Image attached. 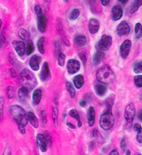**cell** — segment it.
<instances>
[{
	"mask_svg": "<svg viewBox=\"0 0 142 155\" xmlns=\"http://www.w3.org/2000/svg\"><path fill=\"white\" fill-rule=\"evenodd\" d=\"M4 105H5V99L3 97H0V118H2L3 115Z\"/></svg>",
	"mask_w": 142,
	"mask_h": 155,
	"instance_id": "cell-40",
	"label": "cell"
},
{
	"mask_svg": "<svg viewBox=\"0 0 142 155\" xmlns=\"http://www.w3.org/2000/svg\"><path fill=\"white\" fill-rule=\"evenodd\" d=\"M100 1L102 5L104 6H107L110 3V0H100Z\"/></svg>",
	"mask_w": 142,
	"mask_h": 155,
	"instance_id": "cell-47",
	"label": "cell"
},
{
	"mask_svg": "<svg viewBox=\"0 0 142 155\" xmlns=\"http://www.w3.org/2000/svg\"><path fill=\"white\" fill-rule=\"evenodd\" d=\"M93 88L95 93L99 97L104 96L107 93V89L106 85L104 84H102L99 82L95 84Z\"/></svg>",
	"mask_w": 142,
	"mask_h": 155,
	"instance_id": "cell-16",
	"label": "cell"
},
{
	"mask_svg": "<svg viewBox=\"0 0 142 155\" xmlns=\"http://www.w3.org/2000/svg\"><path fill=\"white\" fill-rule=\"evenodd\" d=\"M96 77L99 82L109 84L114 81L115 75L112 68L109 65L106 64L97 71Z\"/></svg>",
	"mask_w": 142,
	"mask_h": 155,
	"instance_id": "cell-3",
	"label": "cell"
},
{
	"mask_svg": "<svg viewBox=\"0 0 142 155\" xmlns=\"http://www.w3.org/2000/svg\"><path fill=\"white\" fill-rule=\"evenodd\" d=\"M42 90L39 88L36 89L32 94V102L35 105H38L42 99Z\"/></svg>",
	"mask_w": 142,
	"mask_h": 155,
	"instance_id": "cell-24",
	"label": "cell"
},
{
	"mask_svg": "<svg viewBox=\"0 0 142 155\" xmlns=\"http://www.w3.org/2000/svg\"><path fill=\"white\" fill-rule=\"evenodd\" d=\"M34 12H35V14L36 15H40V14H43V11H42V8L39 6V5H36L34 8Z\"/></svg>",
	"mask_w": 142,
	"mask_h": 155,
	"instance_id": "cell-42",
	"label": "cell"
},
{
	"mask_svg": "<svg viewBox=\"0 0 142 155\" xmlns=\"http://www.w3.org/2000/svg\"><path fill=\"white\" fill-rule=\"evenodd\" d=\"M36 143L39 150L45 153L48 149V143L46 140L43 134H37L36 136Z\"/></svg>",
	"mask_w": 142,
	"mask_h": 155,
	"instance_id": "cell-10",
	"label": "cell"
},
{
	"mask_svg": "<svg viewBox=\"0 0 142 155\" xmlns=\"http://www.w3.org/2000/svg\"><path fill=\"white\" fill-rule=\"evenodd\" d=\"M63 1H64L65 2H66V3L68 2V0H63Z\"/></svg>",
	"mask_w": 142,
	"mask_h": 155,
	"instance_id": "cell-57",
	"label": "cell"
},
{
	"mask_svg": "<svg viewBox=\"0 0 142 155\" xmlns=\"http://www.w3.org/2000/svg\"><path fill=\"white\" fill-rule=\"evenodd\" d=\"M74 86L76 88L79 90L81 89L84 84V77L83 75L79 74L76 75L73 80Z\"/></svg>",
	"mask_w": 142,
	"mask_h": 155,
	"instance_id": "cell-20",
	"label": "cell"
},
{
	"mask_svg": "<svg viewBox=\"0 0 142 155\" xmlns=\"http://www.w3.org/2000/svg\"><path fill=\"white\" fill-rule=\"evenodd\" d=\"M122 8L119 5H115L111 9V18L113 21H118L121 19L123 16Z\"/></svg>",
	"mask_w": 142,
	"mask_h": 155,
	"instance_id": "cell-13",
	"label": "cell"
},
{
	"mask_svg": "<svg viewBox=\"0 0 142 155\" xmlns=\"http://www.w3.org/2000/svg\"><path fill=\"white\" fill-rule=\"evenodd\" d=\"M136 140L138 143H142V131L137 133L136 135Z\"/></svg>",
	"mask_w": 142,
	"mask_h": 155,
	"instance_id": "cell-46",
	"label": "cell"
},
{
	"mask_svg": "<svg viewBox=\"0 0 142 155\" xmlns=\"http://www.w3.org/2000/svg\"><path fill=\"white\" fill-rule=\"evenodd\" d=\"M2 20L0 19V30H1V28H2ZM2 37H1V35H0V47H1L2 46Z\"/></svg>",
	"mask_w": 142,
	"mask_h": 155,
	"instance_id": "cell-53",
	"label": "cell"
},
{
	"mask_svg": "<svg viewBox=\"0 0 142 155\" xmlns=\"http://www.w3.org/2000/svg\"><path fill=\"white\" fill-rule=\"evenodd\" d=\"M73 42L76 46L83 47L87 43V37L83 34H78L74 37Z\"/></svg>",
	"mask_w": 142,
	"mask_h": 155,
	"instance_id": "cell-18",
	"label": "cell"
},
{
	"mask_svg": "<svg viewBox=\"0 0 142 155\" xmlns=\"http://www.w3.org/2000/svg\"><path fill=\"white\" fill-rule=\"evenodd\" d=\"M41 119H42V123L43 124L46 123V112L45 111H41Z\"/></svg>",
	"mask_w": 142,
	"mask_h": 155,
	"instance_id": "cell-44",
	"label": "cell"
},
{
	"mask_svg": "<svg viewBox=\"0 0 142 155\" xmlns=\"http://www.w3.org/2000/svg\"><path fill=\"white\" fill-rule=\"evenodd\" d=\"M15 94V91L12 87L8 86L7 87V95L9 99H11L14 97Z\"/></svg>",
	"mask_w": 142,
	"mask_h": 155,
	"instance_id": "cell-39",
	"label": "cell"
},
{
	"mask_svg": "<svg viewBox=\"0 0 142 155\" xmlns=\"http://www.w3.org/2000/svg\"><path fill=\"white\" fill-rule=\"evenodd\" d=\"M133 71L135 74H141L142 72V62L141 60L135 61L133 64Z\"/></svg>",
	"mask_w": 142,
	"mask_h": 155,
	"instance_id": "cell-32",
	"label": "cell"
},
{
	"mask_svg": "<svg viewBox=\"0 0 142 155\" xmlns=\"http://www.w3.org/2000/svg\"><path fill=\"white\" fill-rule=\"evenodd\" d=\"M51 77V72L49 68L48 63L44 62L40 73V79L42 82H46L48 81Z\"/></svg>",
	"mask_w": 142,
	"mask_h": 155,
	"instance_id": "cell-11",
	"label": "cell"
},
{
	"mask_svg": "<svg viewBox=\"0 0 142 155\" xmlns=\"http://www.w3.org/2000/svg\"><path fill=\"white\" fill-rule=\"evenodd\" d=\"M58 115H59V111L58 108L56 105H52V118L54 124L57 123L58 120Z\"/></svg>",
	"mask_w": 142,
	"mask_h": 155,
	"instance_id": "cell-35",
	"label": "cell"
},
{
	"mask_svg": "<svg viewBox=\"0 0 142 155\" xmlns=\"http://www.w3.org/2000/svg\"><path fill=\"white\" fill-rule=\"evenodd\" d=\"M14 56H13V55H12V54H10V55H9V61H11V63L12 64H14Z\"/></svg>",
	"mask_w": 142,
	"mask_h": 155,
	"instance_id": "cell-52",
	"label": "cell"
},
{
	"mask_svg": "<svg viewBox=\"0 0 142 155\" xmlns=\"http://www.w3.org/2000/svg\"><path fill=\"white\" fill-rule=\"evenodd\" d=\"M130 32V27L126 21H121L116 28L117 34L119 37L128 35Z\"/></svg>",
	"mask_w": 142,
	"mask_h": 155,
	"instance_id": "cell-7",
	"label": "cell"
},
{
	"mask_svg": "<svg viewBox=\"0 0 142 155\" xmlns=\"http://www.w3.org/2000/svg\"><path fill=\"white\" fill-rule=\"evenodd\" d=\"M99 29H100V23L95 18L90 19L89 23V32L92 34H95L98 32Z\"/></svg>",
	"mask_w": 142,
	"mask_h": 155,
	"instance_id": "cell-17",
	"label": "cell"
},
{
	"mask_svg": "<svg viewBox=\"0 0 142 155\" xmlns=\"http://www.w3.org/2000/svg\"><path fill=\"white\" fill-rule=\"evenodd\" d=\"M115 97H116L115 95L111 94L108 97H107L106 99L104 101V104L106 105L107 111H112V109L113 106L115 104Z\"/></svg>",
	"mask_w": 142,
	"mask_h": 155,
	"instance_id": "cell-23",
	"label": "cell"
},
{
	"mask_svg": "<svg viewBox=\"0 0 142 155\" xmlns=\"http://www.w3.org/2000/svg\"><path fill=\"white\" fill-rule=\"evenodd\" d=\"M80 15V11L78 9H74L71 12L69 15V19L72 21L76 20Z\"/></svg>",
	"mask_w": 142,
	"mask_h": 155,
	"instance_id": "cell-33",
	"label": "cell"
},
{
	"mask_svg": "<svg viewBox=\"0 0 142 155\" xmlns=\"http://www.w3.org/2000/svg\"><path fill=\"white\" fill-rule=\"evenodd\" d=\"M115 123V118L112 111H107L104 113L100 117L99 124L100 127L106 131L110 130Z\"/></svg>",
	"mask_w": 142,
	"mask_h": 155,
	"instance_id": "cell-4",
	"label": "cell"
},
{
	"mask_svg": "<svg viewBox=\"0 0 142 155\" xmlns=\"http://www.w3.org/2000/svg\"><path fill=\"white\" fill-rule=\"evenodd\" d=\"M98 136V131L96 129H93L92 132V137H96Z\"/></svg>",
	"mask_w": 142,
	"mask_h": 155,
	"instance_id": "cell-50",
	"label": "cell"
},
{
	"mask_svg": "<svg viewBox=\"0 0 142 155\" xmlns=\"http://www.w3.org/2000/svg\"><path fill=\"white\" fill-rule=\"evenodd\" d=\"M135 37L136 39H140L142 35V28L141 24L140 23H136L135 26Z\"/></svg>",
	"mask_w": 142,
	"mask_h": 155,
	"instance_id": "cell-31",
	"label": "cell"
},
{
	"mask_svg": "<svg viewBox=\"0 0 142 155\" xmlns=\"http://www.w3.org/2000/svg\"><path fill=\"white\" fill-rule=\"evenodd\" d=\"M134 130L135 131H136L137 133L142 131L141 125H140L139 124H135L134 125Z\"/></svg>",
	"mask_w": 142,
	"mask_h": 155,
	"instance_id": "cell-45",
	"label": "cell"
},
{
	"mask_svg": "<svg viewBox=\"0 0 142 155\" xmlns=\"http://www.w3.org/2000/svg\"><path fill=\"white\" fill-rule=\"evenodd\" d=\"M66 125H67L69 128H71V129H76L75 125H73V124H72V123L69 122H66Z\"/></svg>",
	"mask_w": 142,
	"mask_h": 155,
	"instance_id": "cell-48",
	"label": "cell"
},
{
	"mask_svg": "<svg viewBox=\"0 0 142 155\" xmlns=\"http://www.w3.org/2000/svg\"><path fill=\"white\" fill-rule=\"evenodd\" d=\"M28 120L30 122L31 125L35 128H37L39 125V120L36 115L32 112H28L27 113Z\"/></svg>",
	"mask_w": 142,
	"mask_h": 155,
	"instance_id": "cell-22",
	"label": "cell"
},
{
	"mask_svg": "<svg viewBox=\"0 0 142 155\" xmlns=\"http://www.w3.org/2000/svg\"><path fill=\"white\" fill-rule=\"evenodd\" d=\"M141 3H142V0H135L132 5L130 7V13L131 14L135 13L138 10L140 7L141 6Z\"/></svg>",
	"mask_w": 142,
	"mask_h": 155,
	"instance_id": "cell-28",
	"label": "cell"
},
{
	"mask_svg": "<svg viewBox=\"0 0 142 155\" xmlns=\"http://www.w3.org/2000/svg\"><path fill=\"white\" fill-rule=\"evenodd\" d=\"M19 81L22 87L28 88L29 91L32 90L37 85L36 77L28 69H23L19 75Z\"/></svg>",
	"mask_w": 142,
	"mask_h": 155,
	"instance_id": "cell-2",
	"label": "cell"
},
{
	"mask_svg": "<svg viewBox=\"0 0 142 155\" xmlns=\"http://www.w3.org/2000/svg\"><path fill=\"white\" fill-rule=\"evenodd\" d=\"M109 154H110V155H118V154H119V153H118V151H117V150L113 149V150H112L109 153Z\"/></svg>",
	"mask_w": 142,
	"mask_h": 155,
	"instance_id": "cell-51",
	"label": "cell"
},
{
	"mask_svg": "<svg viewBox=\"0 0 142 155\" xmlns=\"http://www.w3.org/2000/svg\"><path fill=\"white\" fill-rule=\"evenodd\" d=\"M120 148L123 152H125L127 148V143L124 138L122 139L120 142Z\"/></svg>",
	"mask_w": 142,
	"mask_h": 155,
	"instance_id": "cell-41",
	"label": "cell"
},
{
	"mask_svg": "<svg viewBox=\"0 0 142 155\" xmlns=\"http://www.w3.org/2000/svg\"><path fill=\"white\" fill-rule=\"evenodd\" d=\"M41 60L42 58L40 56L37 55H32L29 61V66L30 68L34 71H37L39 69Z\"/></svg>",
	"mask_w": 142,
	"mask_h": 155,
	"instance_id": "cell-15",
	"label": "cell"
},
{
	"mask_svg": "<svg viewBox=\"0 0 142 155\" xmlns=\"http://www.w3.org/2000/svg\"><path fill=\"white\" fill-rule=\"evenodd\" d=\"M46 140V142H47V143H48V145L51 147L52 145V138H51V134L49 133V131H44L43 134Z\"/></svg>",
	"mask_w": 142,
	"mask_h": 155,
	"instance_id": "cell-37",
	"label": "cell"
},
{
	"mask_svg": "<svg viewBox=\"0 0 142 155\" xmlns=\"http://www.w3.org/2000/svg\"><path fill=\"white\" fill-rule=\"evenodd\" d=\"M37 18V28L38 30L44 33L46 31V17L43 14L36 15Z\"/></svg>",
	"mask_w": 142,
	"mask_h": 155,
	"instance_id": "cell-14",
	"label": "cell"
},
{
	"mask_svg": "<svg viewBox=\"0 0 142 155\" xmlns=\"http://www.w3.org/2000/svg\"><path fill=\"white\" fill-rule=\"evenodd\" d=\"M125 152H126V155H130V154H131L130 151L129 150H126L125 151Z\"/></svg>",
	"mask_w": 142,
	"mask_h": 155,
	"instance_id": "cell-56",
	"label": "cell"
},
{
	"mask_svg": "<svg viewBox=\"0 0 142 155\" xmlns=\"http://www.w3.org/2000/svg\"><path fill=\"white\" fill-rule=\"evenodd\" d=\"M128 1H129V0H118V2H119L121 4H123V5L126 4Z\"/></svg>",
	"mask_w": 142,
	"mask_h": 155,
	"instance_id": "cell-55",
	"label": "cell"
},
{
	"mask_svg": "<svg viewBox=\"0 0 142 155\" xmlns=\"http://www.w3.org/2000/svg\"><path fill=\"white\" fill-rule=\"evenodd\" d=\"M65 55L63 53L60 52L58 56V64L60 66H63L65 64Z\"/></svg>",
	"mask_w": 142,
	"mask_h": 155,
	"instance_id": "cell-38",
	"label": "cell"
},
{
	"mask_svg": "<svg viewBox=\"0 0 142 155\" xmlns=\"http://www.w3.org/2000/svg\"><path fill=\"white\" fill-rule=\"evenodd\" d=\"M65 87L70 97L72 98H74L76 96V90L73 85L70 82H66L65 84Z\"/></svg>",
	"mask_w": 142,
	"mask_h": 155,
	"instance_id": "cell-27",
	"label": "cell"
},
{
	"mask_svg": "<svg viewBox=\"0 0 142 155\" xmlns=\"http://www.w3.org/2000/svg\"><path fill=\"white\" fill-rule=\"evenodd\" d=\"M10 115L15 121L19 131L22 134H25V127L28 124V117L26 111L19 105H12L9 109Z\"/></svg>",
	"mask_w": 142,
	"mask_h": 155,
	"instance_id": "cell-1",
	"label": "cell"
},
{
	"mask_svg": "<svg viewBox=\"0 0 142 155\" xmlns=\"http://www.w3.org/2000/svg\"><path fill=\"white\" fill-rule=\"evenodd\" d=\"M29 93V90L28 88L22 87V88L19 89L18 92V95H19L20 101L21 102L25 101L26 99L28 97Z\"/></svg>",
	"mask_w": 142,
	"mask_h": 155,
	"instance_id": "cell-25",
	"label": "cell"
},
{
	"mask_svg": "<svg viewBox=\"0 0 142 155\" xmlns=\"http://www.w3.org/2000/svg\"><path fill=\"white\" fill-rule=\"evenodd\" d=\"M19 36L23 40H28L29 38V34L28 31L24 29L21 28L19 31Z\"/></svg>",
	"mask_w": 142,
	"mask_h": 155,
	"instance_id": "cell-34",
	"label": "cell"
},
{
	"mask_svg": "<svg viewBox=\"0 0 142 155\" xmlns=\"http://www.w3.org/2000/svg\"><path fill=\"white\" fill-rule=\"evenodd\" d=\"M80 62L76 59H70L67 61L66 69L69 74H76L80 69Z\"/></svg>",
	"mask_w": 142,
	"mask_h": 155,
	"instance_id": "cell-8",
	"label": "cell"
},
{
	"mask_svg": "<svg viewBox=\"0 0 142 155\" xmlns=\"http://www.w3.org/2000/svg\"><path fill=\"white\" fill-rule=\"evenodd\" d=\"M134 81L135 85L137 88H140L142 87V75H138L135 76L134 79Z\"/></svg>",
	"mask_w": 142,
	"mask_h": 155,
	"instance_id": "cell-36",
	"label": "cell"
},
{
	"mask_svg": "<svg viewBox=\"0 0 142 155\" xmlns=\"http://www.w3.org/2000/svg\"><path fill=\"white\" fill-rule=\"evenodd\" d=\"M79 105L83 107V108H84L86 105H87V102L86 101L84 100H81L80 102H79Z\"/></svg>",
	"mask_w": 142,
	"mask_h": 155,
	"instance_id": "cell-49",
	"label": "cell"
},
{
	"mask_svg": "<svg viewBox=\"0 0 142 155\" xmlns=\"http://www.w3.org/2000/svg\"><path fill=\"white\" fill-rule=\"evenodd\" d=\"M138 118L141 121V120H142V111H141V110L139 111V113L138 114Z\"/></svg>",
	"mask_w": 142,
	"mask_h": 155,
	"instance_id": "cell-54",
	"label": "cell"
},
{
	"mask_svg": "<svg viewBox=\"0 0 142 155\" xmlns=\"http://www.w3.org/2000/svg\"><path fill=\"white\" fill-rule=\"evenodd\" d=\"M79 56L81 61H83V63L85 64L86 63V61H87V56H86V52H81L79 54Z\"/></svg>",
	"mask_w": 142,
	"mask_h": 155,
	"instance_id": "cell-43",
	"label": "cell"
},
{
	"mask_svg": "<svg viewBox=\"0 0 142 155\" xmlns=\"http://www.w3.org/2000/svg\"><path fill=\"white\" fill-rule=\"evenodd\" d=\"M132 46L131 41L129 40H124L120 47V54L123 59H126L129 56Z\"/></svg>",
	"mask_w": 142,
	"mask_h": 155,
	"instance_id": "cell-9",
	"label": "cell"
},
{
	"mask_svg": "<svg viewBox=\"0 0 142 155\" xmlns=\"http://www.w3.org/2000/svg\"><path fill=\"white\" fill-rule=\"evenodd\" d=\"M35 48L34 43L31 40H28L27 41V45L26 47V51L25 53L27 54V55H30L33 53L34 51Z\"/></svg>",
	"mask_w": 142,
	"mask_h": 155,
	"instance_id": "cell-30",
	"label": "cell"
},
{
	"mask_svg": "<svg viewBox=\"0 0 142 155\" xmlns=\"http://www.w3.org/2000/svg\"><path fill=\"white\" fill-rule=\"evenodd\" d=\"M112 44V38L110 35H103L96 45V49L98 51H107Z\"/></svg>",
	"mask_w": 142,
	"mask_h": 155,
	"instance_id": "cell-5",
	"label": "cell"
},
{
	"mask_svg": "<svg viewBox=\"0 0 142 155\" xmlns=\"http://www.w3.org/2000/svg\"><path fill=\"white\" fill-rule=\"evenodd\" d=\"M95 120V110L93 107H90L87 112V123L90 127L93 126Z\"/></svg>",
	"mask_w": 142,
	"mask_h": 155,
	"instance_id": "cell-19",
	"label": "cell"
},
{
	"mask_svg": "<svg viewBox=\"0 0 142 155\" xmlns=\"http://www.w3.org/2000/svg\"><path fill=\"white\" fill-rule=\"evenodd\" d=\"M37 48L39 52L42 54H44L45 52V38L43 37L40 38L37 43Z\"/></svg>",
	"mask_w": 142,
	"mask_h": 155,
	"instance_id": "cell-29",
	"label": "cell"
},
{
	"mask_svg": "<svg viewBox=\"0 0 142 155\" xmlns=\"http://www.w3.org/2000/svg\"><path fill=\"white\" fill-rule=\"evenodd\" d=\"M69 116H71L72 117L75 119L76 120H77V122H78V127L79 128H81L83 125V124H82V122L81 120V118H80V116L78 112V111L75 109H72L71 110L69 111Z\"/></svg>",
	"mask_w": 142,
	"mask_h": 155,
	"instance_id": "cell-26",
	"label": "cell"
},
{
	"mask_svg": "<svg viewBox=\"0 0 142 155\" xmlns=\"http://www.w3.org/2000/svg\"><path fill=\"white\" fill-rule=\"evenodd\" d=\"M12 46L19 56L22 57L24 55L26 51V45L23 41L17 40L13 41Z\"/></svg>",
	"mask_w": 142,
	"mask_h": 155,
	"instance_id": "cell-12",
	"label": "cell"
},
{
	"mask_svg": "<svg viewBox=\"0 0 142 155\" xmlns=\"http://www.w3.org/2000/svg\"><path fill=\"white\" fill-rule=\"evenodd\" d=\"M104 53L101 51H97L94 55H93L92 58V61L93 64L95 65H98L101 63L103 58H104Z\"/></svg>",
	"mask_w": 142,
	"mask_h": 155,
	"instance_id": "cell-21",
	"label": "cell"
},
{
	"mask_svg": "<svg viewBox=\"0 0 142 155\" xmlns=\"http://www.w3.org/2000/svg\"><path fill=\"white\" fill-rule=\"evenodd\" d=\"M135 116V108L132 103H130L126 105L124 110V118L127 124L130 127Z\"/></svg>",
	"mask_w": 142,
	"mask_h": 155,
	"instance_id": "cell-6",
	"label": "cell"
}]
</instances>
